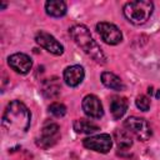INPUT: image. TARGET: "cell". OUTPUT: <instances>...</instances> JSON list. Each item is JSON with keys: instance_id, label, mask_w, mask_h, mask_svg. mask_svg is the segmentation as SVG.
Segmentation results:
<instances>
[{"instance_id": "obj_8", "label": "cell", "mask_w": 160, "mask_h": 160, "mask_svg": "<svg viewBox=\"0 0 160 160\" xmlns=\"http://www.w3.org/2000/svg\"><path fill=\"white\" fill-rule=\"evenodd\" d=\"M35 41L42 46L45 50H48L52 55H61L64 52V46L50 34L45 31H39L35 35Z\"/></svg>"}, {"instance_id": "obj_17", "label": "cell", "mask_w": 160, "mask_h": 160, "mask_svg": "<svg viewBox=\"0 0 160 160\" xmlns=\"http://www.w3.org/2000/svg\"><path fill=\"white\" fill-rule=\"evenodd\" d=\"M114 139H115V142L119 149L126 150V149L131 148V145H132V139L130 136V132L126 130L116 129L114 132Z\"/></svg>"}, {"instance_id": "obj_7", "label": "cell", "mask_w": 160, "mask_h": 160, "mask_svg": "<svg viewBox=\"0 0 160 160\" xmlns=\"http://www.w3.org/2000/svg\"><path fill=\"white\" fill-rule=\"evenodd\" d=\"M82 144L86 149L106 154L110 151L112 146V139L109 134H99L95 136H90L82 140Z\"/></svg>"}, {"instance_id": "obj_13", "label": "cell", "mask_w": 160, "mask_h": 160, "mask_svg": "<svg viewBox=\"0 0 160 160\" xmlns=\"http://www.w3.org/2000/svg\"><path fill=\"white\" fill-rule=\"evenodd\" d=\"M60 90H61V85H60V81L58 78L46 79L41 86V92L44 94V96L50 98V99L56 98L60 94Z\"/></svg>"}, {"instance_id": "obj_15", "label": "cell", "mask_w": 160, "mask_h": 160, "mask_svg": "<svg viewBox=\"0 0 160 160\" xmlns=\"http://www.w3.org/2000/svg\"><path fill=\"white\" fill-rule=\"evenodd\" d=\"M46 14L52 18H60L66 12V4L61 0H49L45 2Z\"/></svg>"}, {"instance_id": "obj_12", "label": "cell", "mask_w": 160, "mask_h": 160, "mask_svg": "<svg viewBox=\"0 0 160 160\" xmlns=\"http://www.w3.org/2000/svg\"><path fill=\"white\" fill-rule=\"evenodd\" d=\"M128 110V100L126 98L114 96L110 101V112L115 120H119L124 116V114Z\"/></svg>"}, {"instance_id": "obj_1", "label": "cell", "mask_w": 160, "mask_h": 160, "mask_svg": "<svg viewBox=\"0 0 160 160\" xmlns=\"http://www.w3.org/2000/svg\"><path fill=\"white\" fill-rule=\"evenodd\" d=\"M31 114L26 105L19 100H12L8 104L2 114V128L9 136H22L30 128Z\"/></svg>"}, {"instance_id": "obj_14", "label": "cell", "mask_w": 160, "mask_h": 160, "mask_svg": "<svg viewBox=\"0 0 160 160\" xmlns=\"http://www.w3.org/2000/svg\"><path fill=\"white\" fill-rule=\"evenodd\" d=\"M101 82L106 88L112 89V90H116V91H121V90L125 89V85L121 81V79L119 76H116L115 74L110 72V71H104L101 74Z\"/></svg>"}, {"instance_id": "obj_16", "label": "cell", "mask_w": 160, "mask_h": 160, "mask_svg": "<svg viewBox=\"0 0 160 160\" xmlns=\"http://www.w3.org/2000/svg\"><path fill=\"white\" fill-rule=\"evenodd\" d=\"M74 130L80 134H92V132L100 130V128L94 121L85 120V119H78L74 121Z\"/></svg>"}, {"instance_id": "obj_19", "label": "cell", "mask_w": 160, "mask_h": 160, "mask_svg": "<svg viewBox=\"0 0 160 160\" xmlns=\"http://www.w3.org/2000/svg\"><path fill=\"white\" fill-rule=\"evenodd\" d=\"M135 104H136L138 109H140L141 111H148L150 108V99L145 95H139L135 100Z\"/></svg>"}, {"instance_id": "obj_6", "label": "cell", "mask_w": 160, "mask_h": 160, "mask_svg": "<svg viewBox=\"0 0 160 160\" xmlns=\"http://www.w3.org/2000/svg\"><path fill=\"white\" fill-rule=\"evenodd\" d=\"M96 31L100 35L101 40L108 45H116L122 40V34L120 29L111 22H106V21L98 22Z\"/></svg>"}, {"instance_id": "obj_3", "label": "cell", "mask_w": 160, "mask_h": 160, "mask_svg": "<svg viewBox=\"0 0 160 160\" xmlns=\"http://www.w3.org/2000/svg\"><path fill=\"white\" fill-rule=\"evenodd\" d=\"M154 10V4L148 0H138V1H130L124 5L122 12L124 16L134 25H142L145 24Z\"/></svg>"}, {"instance_id": "obj_9", "label": "cell", "mask_w": 160, "mask_h": 160, "mask_svg": "<svg viewBox=\"0 0 160 160\" xmlns=\"http://www.w3.org/2000/svg\"><path fill=\"white\" fill-rule=\"evenodd\" d=\"M8 64L14 71H16L18 74H22V75L28 74L32 68V61L30 56L22 52H16V54L10 55L8 59Z\"/></svg>"}, {"instance_id": "obj_5", "label": "cell", "mask_w": 160, "mask_h": 160, "mask_svg": "<svg viewBox=\"0 0 160 160\" xmlns=\"http://www.w3.org/2000/svg\"><path fill=\"white\" fill-rule=\"evenodd\" d=\"M60 139V128L55 122H46L36 138V145L42 149L54 146Z\"/></svg>"}, {"instance_id": "obj_11", "label": "cell", "mask_w": 160, "mask_h": 160, "mask_svg": "<svg viewBox=\"0 0 160 160\" xmlns=\"http://www.w3.org/2000/svg\"><path fill=\"white\" fill-rule=\"evenodd\" d=\"M84 76H85V71L80 65H71L64 70V80L66 85L71 88H75L79 84H81Z\"/></svg>"}, {"instance_id": "obj_4", "label": "cell", "mask_w": 160, "mask_h": 160, "mask_svg": "<svg viewBox=\"0 0 160 160\" xmlns=\"http://www.w3.org/2000/svg\"><path fill=\"white\" fill-rule=\"evenodd\" d=\"M124 125L129 132H132L141 141L149 140L152 135V130L145 119H141L138 116H129L125 120Z\"/></svg>"}, {"instance_id": "obj_18", "label": "cell", "mask_w": 160, "mask_h": 160, "mask_svg": "<svg viewBox=\"0 0 160 160\" xmlns=\"http://www.w3.org/2000/svg\"><path fill=\"white\" fill-rule=\"evenodd\" d=\"M49 111L50 114H52L56 118H61L66 114V108L64 104L61 102H52L50 106H49Z\"/></svg>"}, {"instance_id": "obj_2", "label": "cell", "mask_w": 160, "mask_h": 160, "mask_svg": "<svg viewBox=\"0 0 160 160\" xmlns=\"http://www.w3.org/2000/svg\"><path fill=\"white\" fill-rule=\"evenodd\" d=\"M69 32H70V36L72 38V40L75 41V44L79 48H81L86 55H89L94 61H96L101 65L106 64L105 54L102 52L99 44L92 39L89 29L85 25H81V24L74 25L70 28Z\"/></svg>"}, {"instance_id": "obj_10", "label": "cell", "mask_w": 160, "mask_h": 160, "mask_svg": "<svg viewBox=\"0 0 160 160\" xmlns=\"http://www.w3.org/2000/svg\"><path fill=\"white\" fill-rule=\"evenodd\" d=\"M82 110L85 112V115H88L91 119H100L104 115V110H102V105L99 100V98L96 95H86L82 99Z\"/></svg>"}]
</instances>
